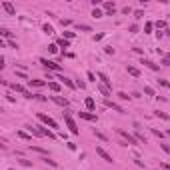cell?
I'll use <instances>...</instances> for the list:
<instances>
[{"instance_id":"1","label":"cell","mask_w":170,"mask_h":170,"mask_svg":"<svg viewBox=\"0 0 170 170\" xmlns=\"http://www.w3.org/2000/svg\"><path fill=\"white\" fill-rule=\"evenodd\" d=\"M64 120H66V126H68V130H70V134H78V126L74 122V118L70 116V112H64Z\"/></svg>"},{"instance_id":"2","label":"cell","mask_w":170,"mask_h":170,"mask_svg":"<svg viewBox=\"0 0 170 170\" xmlns=\"http://www.w3.org/2000/svg\"><path fill=\"white\" fill-rule=\"evenodd\" d=\"M38 120H40V122H44L46 126H50V128H58V124H56V120H52V118H50V116H46V114H38Z\"/></svg>"},{"instance_id":"3","label":"cell","mask_w":170,"mask_h":170,"mask_svg":"<svg viewBox=\"0 0 170 170\" xmlns=\"http://www.w3.org/2000/svg\"><path fill=\"white\" fill-rule=\"evenodd\" d=\"M118 134H120V136H122V138H124V142H126V144H128V146H130V144H138V140H136V136L128 134L126 130H118Z\"/></svg>"},{"instance_id":"4","label":"cell","mask_w":170,"mask_h":170,"mask_svg":"<svg viewBox=\"0 0 170 170\" xmlns=\"http://www.w3.org/2000/svg\"><path fill=\"white\" fill-rule=\"evenodd\" d=\"M40 64H42V66L44 68H48V70H60V66H58L56 62H52V60H46V58H40Z\"/></svg>"},{"instance_id":"5","label":"cell","mask_w":170,"mask_h":170,"mask_svg":"<svg viewBox=\"0 0 170 170\" xmlns=\"http://www.w3.org/2000/svg\"><path fill=\"white\" fill-rule=\"evenodd\" d=\"M96 154H98V156H100L102 160H106V162H112V156H110V154H108V152H106V150H104L102 146H98V148H96Z\"/></svg>"},{"instance_id":"6","label":"cell","mask_w":170,"mask_h":170,"mask_svg":"<svg viewBox=\"0 0 170 170\" xmlns=\"http://www.w3.org/2000/svg\"><path fill=\"white\" fill-rule=\"evenodd\" d=\"M102 6H104V10L108 12V16H112L114 12H116V4H114V2H104Z\"/></svg>"},{"instance_id":"7","label":"cell","mask_w":170,"mask_h":170,"mask_svg":"<svg viewBox=\"0 0 170 170\" xmlns=\"http://www.w3.org/2000/svg\"><path fill=\"white\" fill-rule=\"evenodd\" d=\"M52 100L56 102L58 106H62V108H68V100H66V98H62V96H52Z\"/></svg>"},{"instance_id":"8","label":"cell","mask_w":170,"mask_h":170,"mask_svg":"<svg viewBox=\"0 0 170 170\" xmlns=\"http://www.w3.org/2000/svg\"><path fill=\"white\" fill-rule=\"evenodd\" d=\"M106 106H108V108H112V110H116V112L124 114V110H122V106H118V104H116V102H112V100H106Z\"/></svg>"},{"instance_id":"9","label":"cell","mask_w":170,"mask_h":170,"mask_svg":"<svg viewBox=\"0 0 170 170\" xmlns=\"http://www.w3.org/2000/svg\"><path fill=\"white\" fill-rule=\"evenodd\" d=\"M58 80H60V82H64V84H66L68 88H72V90L76 88V84H74V82H72V80H70V78H66V76H62V74L58 76Z\"/></svg>"},{"instance_id":"10","label":"cell","mask_w":170,"mask_h":170,"mask_svg":"<svg viewBox=\"0 0 170 170\" xmlns=\"http://www.w3.org/2000/svg\"><path fill=\"white\" fill-rule=\"evenodd\" d=\"M80 118H84V120H90V122H96V114L92 112H78Z\"/></svg>"},{"instance_id":"11","label":"cell","mask_w":170,"mask_h":170,"mask_svg":"<svg viewBox=\"0 0 170 170\" xmlns=\"http://www.w3.org/2000/svg\"><path fill=\"white\" fill-rule=\"evenodd\" d=\"M142 64H146V66L150 68V70H154V72H158V70H160V66H158V64H154L152 60H142Z\"/></svg>"},{"instance_id":"12","label":"cell","mask_w":170,"mask_h":170,"mask_svg":"<svg viewBox=\"0 0 170 170\" xmlns=\"http://www.w3.org/2000/svg\"><path fill=\"white\" fill-rule=\"evenodd\" d=\"M126 70H128V74H132L134 78H138V76H140V70H138L136 66H130V64H128V66H126Z\"/></svg>"},{"instance_id":"13","label":"cell","mask_w":170,"mask_h":170,"mask_svg":"<svg viewBox=\"0 0 170 170\" xmlns=\"http://www.w3.org/2000/svg\"><path fill=\"white\" fill-rule=\"evenodd\" d=\"M2 8L8 12V14H16V10H14V6H12L10 2H2Z\"/></svg>"},{"instance_id":"14","label":"cell","mask_w":170,"mask_h":170,"mask_svg":"<svg viewBox=\"0 0 170 170\" xmlns=\"http://www.w3.org/2000/svg\"><path fill=\"white\" fill-rule=\"evenodd\" d=\"M28 84H30V86H34V88H42L46 82H44V80H28Z\"/></svg>"},{"instance_id":"15","label":"cell","mask_w":170,"mask_h":170,"mask_svg":"<svg viewBox=\"0 0 170 170\" xmlns=\"http://www.w3.org/2000/svg\"><path fill=\"white\" fill-rule=\"evenodd\" d=\"M84 104H86V108H88V112H92V110H94V108H96V104H94V100H92L90 96H88V98H86V100H84Z\"/></svg>"},{"instance_id":"16","label":"cell","mask_w":170,"mask_h":170,"mask_svg":"<svg viewBox=\"0 0 170 170\" xmlns=\"http://www.w3.org/2000/svg\"><path fill=\"white\" fill-rule=\"evenodd\" d=\"M8 86H10V90H14V92H22V94L26 92L22 84H16V82H14V84H8Z\"/></svg>"},{"instance_id":"17","label":"cell","mask_w":170,"mask_h":170,"mask_svg":"<svg viewBox=\"0 0 170 170\" xmlns=\"http://www.w3.org/2000/svg\"><path fill=\"white\" fill-rule=\"evenodd\" d=\"M98 78L102 80V84H104V86H110V80H108V76H106L104 72H98Z\"/></svg>"},{"instance_id":"18","label":"cell","mask_w":170,"mask_h":170,"mask_svg":"<svg viewBox=\"0 0 170 170\" xmlns=\"http://www.w3.org/2000/svg\"><path fill=\"white\" fill-rule=\"evenodd\" d=\"M98 90H100V92H102V96H106V100H108V96H110V90H108V86L100 84V86H98Z\"/></svg>"},{"instance_id":"19","label":"cell","mask_w":170,"mask_h":170,"mask_svg":"<svg viewBox=\"0 0 170 170\" xmlns=\"http://www.w3.org/2000/svg\"><path fill=\"white\" fill-rule=\"evenodd\" d=\"M56 44L60 46V48H68V46H70V40H66V38H60Z\"/></svg>"},{"instance_id":"20","label":"cell","mask_w":170,"mask_h":170,"mask_svg":"<svg viewBox=\"0 0 170 170\" xmlns=\"http://www.w3.org/2000/svg\"><path fill=\"white\" fill-rule=\"evenodd\" d=\"M18 136H20L22 140H32V134H28V132H24V130H20V132H18Z\"/></svg>"},{"instance_id":"21","label":"cell","mask_w":170,"mask_h":170,"mask_svg":"<svg viewBox=\"0 0 170 170\" xmlns=\"http://www.w3.org/2000/svg\"><path fill=\"white\" fill-rule=\"evenodd\" d=\"M42 162H44V164H48V166H52V168H56V162H54V160H50L48 156H44V158H42Z\"/></svg>"},{"instance_id":"22","label":"cell","mask_w":170,"mask_h":170,"mask_svg":"<svg viewBox=\"0 0 170 170\" xmlns=\"http://www.w3.org/2000/svg\"><path fill=\"white\" fill-rule=\"evenodd\" d=\"M48 86H50V90H52V92H60V84H58V82H50Z\"/></svg>"},{"instance_id":"23","label":"cell","mask_w":170,"mask_h":170,"mask_svg":"<svg viewBox=\"0 0 170 170\" xmlns=\"http://www.w3.org/2000/svg\"><path fill=\"white\" fill-rule=\"evenodd\" d=\"M34 152H38V154H42V156H48V152H46L44 148H40V146H32Z\"/></svg>"},{"instance_id":"24","label":"cell","mask_w":170,"mask_h":170,"mask_svg":"<svg viewBox=\"0 0 170 170\" xmlns=\"http://www.w3.org/2000/svg\"><path fill=\"white\" fill-rule=\"evenodd\" d=\"M76 28H78V30H82V32H90V30H92V28L88 26V24H78Z\"/></svg>"},{"instance_id":"25","label":"cell","mask_w":170,"mask_h":170,"mask_svg":"<svg viewBox=\"0 0 170 170\" xmlns=\"http://www.w3.org/2000/svg\"><path fill=\"white\" fill-rule=\"evenodd\" d=\"M42 30H44L46 34H54V28H52L50 24H44V26H42Z\"/></svg>"},{"instance_id":"26","label":"cell","mask_w":170,"mask_h":170,"mask_svg":"<svg viewBox=\"0 0 170 170\" xmlns=\"http://www.w3.org/2000/svg\"><path fill=\"white\" fill-rule=\"evenodd\" d=\"M92 16H94V18H102L104 14H102V10H100V8H94V10H92Z\"/></svg>"},{"instance_id":"27","label":"cell","mask_w":170,"mask_h":170,"mask_svg":"<svg viewBox=\"0 0 170 170\" xmlns=\"http://www.w3.org/2000/svg\"><path fill=\"white\" fill-rule=\"evenodd\" d=\"M0 34H2L4 38H12V32H10V30H6V28H2V30H0Z\"/></svg>"},{"instance_id":"28","label":"cell","mask_w":170,"mask_h":170,"mask_svg":"<svg viewBox=\"0 0 170 170\" xmlns=\"http://www.w3.org/2000/svg\"><path fill=\"white\" fill-rule=\"evenodd\" d=\"M152 28H154V24H152V22H146V24H144V32H152Z\"/></svg>"},{"instance_id":"29","label":"cell","mask_w":170,"mask_h":170,"mask_svg":"<svg viewBox=\"0 0 170 170\" xmlns=\"http://www.w3.org/2000/svg\"><path fill=\"white\" fill-rule=\"evenodd\" d=\"M116 96H118V98H120V100H128V98H130V96H128V94H126V92H118V94H116Z\"/></svg>"},{"instance_id":"30","label":"cell","mask_w":170,"mask_h":170,"mask_svg":"<svg viewBox=\"0 0 170 170\" xmlns=\"http://www.w3.org/2000/svg\"><path fill=\"white\" fill-rule=\"evenodd\" d=\"M158 84H160V86H164V88H170V82H168V80H164V78H160Z\"/></svg>"},{"instance_id":"31","label":"cell","mask_w":170,"mask_h":170,"mask_svg":"<svg viewBox=\"0 0 170 170\" xmlns=\"http://www.w3.org/2000/svg\"><path fill=\"white\" fill-rule=\"evenodd\" d=\"M18 162H20L22 166H32V162H30V160H24V158H20Z\"/></svg>"},{"instance_id":"32","label":"cell","mask_w":170,"mask_h":170,"mask_svg":"<svg viewBox=\"0 0 170 170\" xmlns=\"http://www.w3.org/2000/svg\"><path fill=\"white\" fill-rule=\"evenodd\" d=\"M48 50H50L52 54H54V52H58V44H50V46H48Z\"/></svg>"},{"instance_id":"33","label":"cell","mask_w":170,"mask_h":170,"mask_svg":"<svg viewBox=\"0 0 170 170\" xmlns=\"http://www.w3.org/2000/svg\"><path fill=\"white\" fill-rule=\"evenodd\" d=\"M94 134L98 136V138H100V140H104V142H106V140H108V138H106V136L102 134V132H98V130H94Z\"/></svg>"},{"instance_id":"34","label":"cell","mask_w":170,"mask_h":170,"mask_svg":"<svg viewBox=\"0 0 170 170\" xmlns=\"http://www.w3.org/2000/svg\"><path fill=\"white\" fill-rule=\"evenodd\" d=\"M144 92H146L148 96H154V90H152V88H150V86H144Z\"/></svg>"},{"instance_id":"35","label":"cell","mask_w":170,"mask_h":170,"mask_svg":"<svg viewBox=\"0 0 170 170\" xmlns=\"http://www.w3.org/2000/svg\"><path fill=\"white\" fill-rule=\"evenodd\" d=\"M142 16H144V12H142V10H136L134 12V18H136V20H138V18H142Z\"/></svg>"},{"instance_id":"36","label":"cell","mask_w":170,"mask_h":170,"mask_svg":"<svg viewBox=\"0 0 170 170\" xmlns=\"http://www.w3.org/2000/svg\"><path fill=\"white\" fill-rule=\"evenodd\" d=\"M156 116L162 118V120H168V114H164V112H156Z\"/></svg>"},{"instance_id":"37","label":"cell","mask_w":170,"mask_h":170,"mask_svg":"<svg viewBox=\"0 0 170 170\" xmlns=\"http://www.w3.org/2000/svg\"><path fill=\"white\" fill-rule=\"evenodd\" d=\"M104 52H106V54H114V48H112V46H106Z\"/></svg>"},{"instance_id":"38","label":"cell","mask_w":170,"mask_h":170,"mask_svg":"<svg viewBox=\"0 0 170 170\" xmlns=\"http://www.w3.org/2000/svg\"><path fill=\"white\" fill-rule=\"evenodd\" d=\"M64 36H66V40H72L74 38V32H64Z\"/></svg>"},{"instance_id":"39","label":"cell","mask_w":170,"mask_h":170,"mask_svg":"<svg viewBox=\"0 0 170 170\" xmlns=\"http://www.w3.org/2000/svg\"><path fill=\"white\" fill-rule=\"evenodd\" d=\"M160 146H162V150H164V152H168V154H170V146H168V144H160Z\"/></svg>"},{"instance_id":"40","label":"cell","mask_w":170,"mask_h":170,"mask_svg":"<svg viewBox=\"0 0 170 170\" xmlns=\"http://www.w3.org/2000/svg\"><path fill=\"white\" fill-rule=\"evenodd\" d=\"M122 12H124V14H130V12H132V8H130V6H124V8H122Z\"/></svg>"},{"instance_id":"41","label":"cell","mask_w":170,"mask_h":170,"mask_svg":"<svg viewBox=\"0 0 170 170\" xmlns=\"http://www.w3.org/2000/svg\"><path fill=\"white\" fill-rule=\"evenodd\" d=\"M16 76H18V78H22V80H26V74H24V72H16Z\"/></svg>"},{"instance_id":"42","label":"cell","mask_w":170,"mask_h":170,"mask_svg":"<svg viewBox=\"0 0 170 170\" xmlns=\"http://www.w3.org/2000/svg\"><path fill=\"white\" fill-rule=\"evenodd\" d=\"M162 64H164V66H170V60H168V58H164V60H162Z\"/></svg>"}]
</instances>
